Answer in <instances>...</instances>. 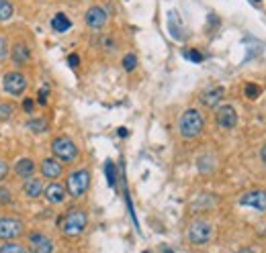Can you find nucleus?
I'll use <instances>...</instances> for the list:
<instances>
[{"label":"nucleus","instance_id":"obj_33","mask_svg":"<svg viewBox=\"0 0 266 253\" xmlns=\"http://www.w3.org/2000/svg\"><path fill=\"white\" fill-rule=\"evenodd\" d=\"M39 102H41V104H45V102H47V88H43V90L39 92Z\"/></svg>","mask_w":266,"mask_h":253},{"label":"nucleus","instance_id":"obj_23","mask_svg":"<svg viewBox=\"0 0 266 253\" xmlns=\"http://www.w3.org/2000/svg\"><path fill=\"white\" fill-rule=\"evenodd\" d=\"M29 129L33 133H45L47 131V122H45V118H31L29 120Z\"/></svg>","mask_w":266,"mask_h":253},{"label":"nucleus","instance_id":"obj_1","mask_svg":"<svg viewBox=\"0 0 266 253\" xmlns=\"http://www.w3.org/2000/svg\"><path fill=\"white\" fill-rule=\"evenodd\" d=\"M205 129V118L201 110L197 108H187L180 118H178V131L184 139H197Z\"/></svg>","mask_w":266,"mask_h":253},{"label":"nucleus","instance_id":"obj_9","mask_svg":"<svg viewBox=\"0 0 266 253\" xmlns=\"http://www.w3.org/2000/svg\"><path fill=\"white\" fill-rule=\"evenodd\" d=\"M215 122L219 124V129H225V131L235 129V124H237V112H235V108L231 104H219L217 112H215Z\"/></svg>","mask_w":266,"mask_h":253},{"label":"nucleus","instance_id":"obj_28","mask_svg":"<svg viewBox=\"0 0 266 253\" xmlns=\"http://www.w3.org/2000/svg\"><path fill=\"white\" fill-rule=\"evenodd\" d=\"M9 57V41L5 37H0V64Z\"/></svg>","mask_w":266,"mask_h":253},{"label":"nucleus","instance_id":"obj_36","mask_svg":"<svg viewBox=\"0 0 266 253\" xmlns=\"http://www.w3.org/2000/svg\"><path fill=\"white\" fill-rule=\"evenodd\" d=\"M117 133H119V137H127V135H129V131H127V129H119Z\"/></svg>","mask_w":266,"mask_h":253},{"label":"nucleus","instance_id":"obj_18","mask_svg":"<svg viewBox=\"0 0 266 253\" xmlns=\"http://www.w3.org/2000/svg\"><path fill=\"white\" fill-rule=\"evenodd\" d=\"M51 27H54V31H58V33H66V31H70L72 23H70V19H68L64 13H58V15L51 19Z\"/></svg>","mask_w":266,"mask_h":253},{"label":"nucleus","instance_id":"obj_22","mask_svg":"<svg viewBox=\"0 0 266 253\" xmlns=\"http://www.w3.org/2000/svg\"><path fill=\"white\" fill-rule=\"evenodd\" d=\"M104 174H107V182H109V186L115 188V186H117V168H115V164H113L111 160L104 164Z\"/></svg>","mask_w":266,"mask_h":253},{"label":"nucleus","instance_id":"obj_2","mask_svg":"<svg viewBox=\"0 0 266 253\" xmlns=\"http://www.w3.org/2000/svg\"><path fill=\"white\" fill-rule=\"evenodd\" d=\"M88 225V214L82 208H72L60 218V229L66 237H78Z\"/></svg>","mask_w":266,"mask_h":253},{"label":"nucleus","instance_id":"obj_6","mask_svg":"<svg viewBox=\"0 0 266 253\" xmlns=\"http://www.w3.org/2000/svg\"><path fill=\"white\" fill-rule=\"evenodd\" d=\"M25 233V223L19 216H0V241H15Z\"/></svg>","mask_w":266,"mask_h":253},{"label":"nucleus","instance_id":"obj_38","mask_svg":"<svg viewBox=\"0 0 266 253\" xmlns=\"http://www.w3.org/2000/svg\"><path fill=\"white\" fill-rule=\"evenodd\" d=\"M144 253H150V251H144Z\"/></svg>","mask_w":266,"mask_h":253},{"label":"nucleus","instance_id":"obj_16","mask_svg":"<svg viewBox=\"0 0 266 253\" xmlns=\"http://www.w3.org/2000/svg\"><path fill=\"white\" fill-rule=\"evenodd\" d=\"M15 174H17L21 180H29V178H33V174H35V162L29 160V157L19 160V162L15 164Z\"/></svg>","mask_w":266,"mask_h":253},{"label":"nucleus","instance_id":"obj_29","mask_svg":"<svg viewBox=\"0 0 266 253\" xmlns=\"http://www.w3.org/2000/svg\"><path fill=\"white\" fill-rule=\"evenodd\" d=\"M11 114H13V106L11 104H0V120L11 118Z\"/></svg>","mask_w":266,"mask_h":253},{"label":"nucleus","instance_id":"obj_11","mask_svg":"<svg viewBox=\"0 0 266 253\" xmlns=\"http://www.w3.org/2000/svg\"><path fill=\"white\" fill-rule=\"evenodd\" d=\"M107 21H109V15L102 7H90L84 15V23L94 31H100L107 25Z\"/></svg>","mask_w":266,"mask_h":253},{"label":"nucleus","instance_id":"obj_25","mask_svg":"<svg viewBox=\"0 0 266 253\" xmlns=\"http://www.w3.org/2000/svg\"><path fill=\"white\" fill-rule=\"evenodd\" d=\"M138 68V57L133 55V53H127L125 57H123V70L125 72H133Z\"/></svg>","mask_w":266,"mask_h":253},{"label":"nucleus","instance_id":"obj_35","mask_svg":"<svg viewBox=\"0 0 266 253\" xmlns=\"http://www.w3.org/2000/svg\"><path fill=\"white\" fill-rule=\"evenodd\" d=\"M235 253H254V249H252V247H242V249H237Z\"/></svg>","mask_w":266,"mask_h":253},{"label":"nucleus","instance_id":"obj_21","mask_svg":"<svg viewBox=\"0 0 266 253\" xmlns=\"http://www.w3.org/2000/svg\"><path fill=\"white\" fill-rule=\"evenodd\" d=\"M13 15H15V9H13V5L9 3V0H0V23L9 21Z\"/></svg>","mask_w":266,"mask_h":253},{"label":"nucleus","instance_id":"obj_7","mask_svg":"<svg viewBox=\"0 0 266 253\" xmlns=\"http://www.w3.org/2000/svg\"><path fill=\"white\" fill-rule=\"evenodd\" d=\"M27 76L23 72H7L3 78V88L11 96H23L27 90Z\"/></svg>","mask_w":266,"mask_h":253},{"label":"nucleus","instance_id":"obj_26","mask_svg":"<svg viewBox=\"0 0 266 253\" xmlns=\"http://www.w3.org/2000/svg\"><path fill=\"white\" fill-rule=\"evenodd\" d=\"M182 55H184L187 59L195 61V64H201V61H203V53H199L197 49H184V51H182Z\"/></svg>","mask_w":266,"mask_h":253},{"label":"nucleus","instance_id":"obj_12","mask_svg":"<svg viewBox=\"0 0 266 253\" xmlns=\"http://www.w3.org/2000/svg\"><path fill=\"white\" fill-rule=\"evenodd\" d=\"M39 170H41V176H43V178L56 182V180L64 174V164L58 162L56 157H45V160L39 164Z\"/></svg>","mask_w":266,"mask_h":253},{"label":"nucleus","instance_id":"obj_4","mask_svg":"<svg viewBox=\"0 0 266 253\" xmlns=\"http://www.w3.org/2000/svg\"><path fill=\"white\" fill-rule=\"evenodd\" d=\"M90 188V172L88 170H74L66 178V192L72 198H82Z\"/></svg>","mask_w":266,"mask_h":253},{"label":"nucleus","instance_id":"obj_15","mask_svg":"<svg viewBox=\"0 0 266 253\" xmlns=\"http://www.w3.org/2000/svg\"><path fill=\"white\" fill-rule=\"evenodd\" d=\"M11 57H13V61H15L17 66L29 64V61H31V49H29V45L23 43V41L15 43V47H13V51H11Z\"/></svg>","mask_w":266,"mask_h":253},{"label":"nucleus","instance_id":"obj_32","mask_svg":"<svg viewBox=\"0 0 266 253\" xmlns=\"http://www.w3.org/2000/svg\"><path fill=\"white\" fill-rule=\"evenodd\" d=\"M68 64H70V68H78V66H80V57H78L76 53H72V55L68 57Z\"/></svg>","mask_w":266,"mask_h":253},{"label":"nucleus","instance_id":"obj_5","mask_svg":"<svg viewBox=\"0 0 266 253\" xmlns=\"http://www.w3.org/2000/svg\"><path fill=\"white\" fill-rule=\"evenodd\" d=\"M187 239L191 245H207L211 239H213V225L207 220V218H197L189 225V231H187Z\"/></svg>","mask_w":266,"mask_h":253},{"label":"nucleus","instance_id":"obj_34","mask_svg":"<svg viewBox=\"0 0 266 253\" xmlns=\"http://www.w3.org/2000/svg\"><path fill=\"white\" fill-rule=\"evenodd\" d=\"M260 160H262V164L266 166V143H264L262 149H260Z\"/></svg>","mask_w":266,"mask_h":253},{"label":"nucleus","instance_id":"obj_39","mask_svg":"<svg viewBox=\"0 0 266 253\" xmlns=\"http://www.w3.org/2000/svg\"><path fill=\"white\" fill-rule=\"evenodd\" d=\"M256 3H260V0H256Z\"/></svg>","mask_w":266,"mask_h":253},{"label":"nucleus","instance_id":"obj_8","mask_svg":"<svg viewBox=\"0 0 266 253\" xmlns=\"http://www.w3.org/2000/svg\"><path fill=\"white\" fill-rule=\"evenodd\" d=\"M240 204L248 206L252 210H258V212H266V190H262V188L248 190L246 194L240 196Z\"/></svg>","mask_w":266,"mask_h":253},{"label":"nucleus","instance_id":"obj_13","mask_svg":"<svg viewBox=\"0 0 266 253\" xmlns=\"http://www.w3.org/2000/svg\"><path fill=\"white\" fill-rule=\"evenodd\" d=\"M223 94H225V88L223 86H215V88H211V90H205L203 94H201V104L203 106H209V108H217L219 106V102L223 100Z\"/></svg>","mask_w":266,"mask_h":253},{"label":"nucleus","instance_id":"obj_37","mask_svg":"<svg viewBox=\"0 0 266 253\" xmlns=\"http://www.w3.org/2000/svg\"><path fill=\"white\" fill-rule=\"evenodd\" d=\"M164 253H172V251H170V249H164Z\"/></svg>","mask_w":266,"mask_h":253},{"label":"nucleus","instance_id":"obj_30","mask_svg":"<svg viewBox=\"0 0 266 253\" xmlns=\"http://www.w3.org/2000/svg\"><path fill=\"white\" fill-rule=\"evenodd\" d=\"M7 176H9V164L5 160H0V182H3Z\"/></svg>","mask_w":266,"mask_h":253},{"label":"nucleus","instance_id":"obj_31","mask_svg":"<svg viewBox=\"0 0 266 253\" xmlns=\"http://www.w3.org/2000/svg\"><path fill=\"white\" fill-rule=\"evenodd\" d=\"M33 106H35V102H33L31 98H25V100H23V110H25V112H33V110H35Z\"/></svg>","mask_w":266,"mask_h":253},{"label":"nucleus","instance_id":"obj_24","mask_svg":"<svg viewBox=\"0 0 266 253\" xmlns=\"http://www.w3.org/2000/svg\"><path fill=\"white\" fill-rule=\"evenodd\" d=\"M244 92H246V98H250V100H256L260 94H262V88L258 86V84H246L244 86Z\"/></svg>","mask_w":266,"mask_h":253},{"label":"nucleus","instance_id":"obj_19","mask_svg":"<svg viewBox=\"0 0 266 253\" xmlns=\"http://www.w3.org/2000/svg\"><path fill=\"white\" fill-rule=\"evenodd\" d=\"M168 25H170V33H172V37H176V39H182L184 35H182V31H180V27H182V23H180V17H178V13H170L168 15Z\"/></svg>","mask_w":266,"mask_h":253},{"label":"nucleus","instance_id":"obj_27","mask_svg":"<svg viewBox=\"0 0 266 253\" xmlns=\"http://www.w3.org/2000/svg\"><path fill=\"white\" fill-rule=\"evenodd\" d=\"M13 202V196H11V190L9 188H0V206H7Z\"/></svg>","mask_w":266,"mask_h":253},{"label":"nucleus","instance_id":"obj_20","mask_svg":"<svg viewBox=\"0 0 266 253\" xmlns=\"http://www.w3.org/2000/svg\"><path fill=\"white\" fill-rule=\"evenodd\" d=\"M0 253H29V249L17 241H7L0 245Z\"/></svg>","mask_w":266,"mask_h":253},{"label":"nucleus","instance_id":"obj_3","mask_svg":"<svg viewBox=\"0 0 266 253\" xmlns=\"http://www.w3.org/2000/svg\"><path fill=\"white\" fill-rule=\"evenodd\" d=\"M51 153L58 162L62 164H72L78 160L80 151H78V145L70 139V137H56L51 141Z\"/></svg>","mask_w":266,"mask_h":253},{"label":"nucleus","instance_id":"obj_17","mask_svg":"<svg viewBox=\"0 0 266 253\" xmlns=\"http://www.w3.org/2000/svg\"><path fill=\"white\" fill-rule=\"evenodd\" d=\"M23 190H25V194L29 198H39L45 192V186H43V182L39 178H29V180H25Z\"/></svg>","mask_w":266,"mask_h":253},{"label":"nucleus","instance_id":"obj_14","mask_svg":"<svg viewBox=\"0 0 266 253\" xmlns=\"http://www.w3.org/2000/svg\"><path fill=\"white\" fill-rule=\"evenodd\" d=\"M45 198H47V202L49 204H62L64 200H66V186H62V184H58V182H49L47 186H45Z\"/></svg>","mask_w":266,"mask_h":253},{"label":"nucleus","instance_id":"obj_10","mask_svg":"<svg viewBox=\"0 0 266 253\" xmlns=\"http://www.w3.org/2000/svg\"><path fill=\"white\" fill-rule=\"evenodd\" d=\"M27 249L29 253H54V241L43 233H29L27 237Z\"/></svg>","mask_w":266,"mask_h":253}]
</instances>
